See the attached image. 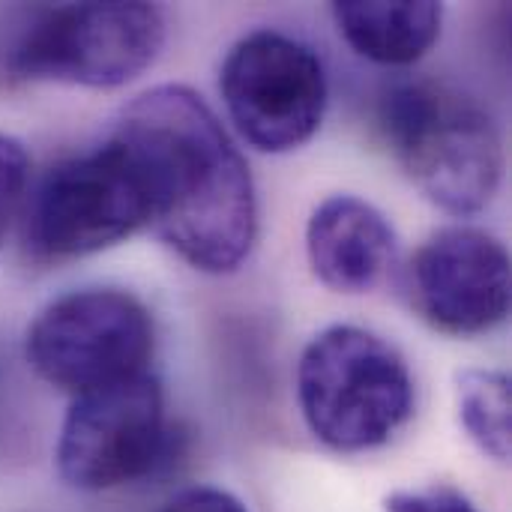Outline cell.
I'll return each instance as SVG.
<instances>
[{"label": "cell", "mask_w": 512, "mask_h": 512, "mask_svg": "<svg viewBox=\"0 0 512 512\" xmlns=\"http://www.w3.org/2000/svg\"><path fill=\"white\" fill-rule=\"evenodd\" d=\"M162 387L153 375L75 396L57 441V471L81 492H105L150 477L171 459Z\"/></svg>", "instance_id": "7"}, {"label": "cell", "mask_w": 512, "mask_h": 512, "mask_svg": "<svg viewBox=\"0 0 512 512\" xmlns=\"http://www.w3.org/2000/svg\"><path fill=\"white\" fill-rule=\"evenodd\" d=\"M153 318L117 288H84L48 303L27 330L33 372L72 396L147 372Z\"/></svg>", "instance_id": "6"}, {"label": "cell", "mask_w": 512, "mask_h": 512, "mask_svg": "<svg viewBox=\"0 0 512 512\" xmlns=\"http://www.w3.org/2000/svg\"><path fill=\"white\" fill-rule=\"evenodd\" d=\"M396 237L387 216L357 195L321 201L306 228L315 276L339 294L372 291L393 261Z\"/></svg>", "instance_id": "10"}, {"label": "cell", "mask_w": 512, "mask_h": 512, "mask_svg": "<svg viewBox=\"0 0 512 512\" xmlns=\"http://www.w3.org/2000/svg\"><path fill=\"white\" fill-rule=\"evenodd\" d=\"M219 87L240 135L264 153L297 150L324 120V63L306 42L270 27L228 51Z\"/></svg>", "instance_id": "8"}, {"label": "cell", "mask_w": 512, "mask_h": 512, "mask_svg": "<svg viewBox=\"0 0 512 512\" xmlns=\"http://www.w3.org/2000/svg\"><path fill=\"white\" fill-rule=\"evenodd\" d=\"M381 132L414 186L441 210L471 216L498 192V129L462 90L429 78L396 84L381 102Z\"/></svg>", "instance_id": "2"}, {"label": "cell", "mask_w": 512, "mask_h": 512, "mask_svg": "<svg viewBox=\"0 0 512 512\" xmlns=\"http://www.w3.org/2000/svg\"><path fill=\"white\" fill-rule=\"evenodd\" d=\"M162 512H249L231 492L213 489V486H198L186 489L177 498H171Z\"/></svg>", "instance_id": "15"}, {"label": "cell", "mask_w": 512, "mask_h": 512, "mask_svg": "<svg viewBox=\"0 0 512 512\" xmlns=\"http://www.w3.org/2000/svg\"><path fill=\"white\" fill-rule=\"evenodd\" d=\"M141 177L150 225L195 270L231 273L258 231L246 159L210 105L180 84L141 93L114 126Z\"/></svg>", "instance_id": "1"}, {"label": "cell", "mask_w": 512, "mask_h": 512, "mask_svg": "<svg viewBox=\"0 0 512 512\" xmlns=\"http://www.w3.org/2000/svg\"><path fill=\"white\" fill-rule=\"evenodd\" d=\"M297 396L306 426L321 444L339 453H366L405 426L414 408V381L390 342L336 324L306 345Z\"/></svg>", "instance_id": "3"}, {"label": "cell", "mask_w": 512, "mask_h": 512, "mask_svg": "<svg viewBox=\"0 0 512 512\" xmlns=\"http://www.w3.org/2000/svg\"><path fill=\"white\" fill-rule=\"evenodd\" d=\"M27 177H30L27 147L15 135L0 132V249L6 243L9 225L24 201Z\"/></svg>", "instance_id": "13"}, {"label": "cell", "mask_w": 512, "mask_h": 512, "mask_svg": "<svg viewBox=\"0 0 512 512\" xmlns=\"http://www.w3.org/2000/svg\"><path fill=\"white\" fill-rule=\"evenodd\" d=\"M387 512H480L453 486L408 489L387 498Z\"/></svg>", "instance_id": "14"}, {"label": "cell", "mask_w": 512, "mask_h": 512, "mask_svg": "<svg viewBox=\"0 0 512 512\" xmlns=\"http://www.w3.org/2000/svg\"><path fill=\"white\" fill-rule=\"evenodd\" d=\"M165 42L150 3H66L30 18L9 51V69L30 81L120 87L138 78Z\"/></svg>", "instance_id": "4"}, {"label": "cell", "mask_w": 512, "mask_h": 512, "mask_svg": "<svg viewBox=\"0 0 512 512\" xmlns=\"http://www.w3.org/2000/svg\"><path fill=\"white\" fill-rule=\"evenodd\" d=\"M459 420L468 438L492 459L510 456V378L492 369H468L456 378Z\"/></svg>", "instance_id": "12"}, {"label": "cell", "mask_w": 512, "mask_h": 512, "mask_svg": "<svg viewBox=\"0 0 512 512\" xmlns=\"http://www.w3.org/2000/svg\"><path fill=\"white\" fill-rule=\"evenodd\" d=\"M333 18L348 45L372 63H417L441 36V3L432 0H342Z\"/></svg>", "instance_id": "11"}, {"label": "cell", "mask_w": 512, "mask_h": 512, "mask_svg": "<svg viewBox=\"0 0 512 512\" xmlns=\"http://www.w3.org/2000/svg\"><path fill=\"white\" fill-rule=\"evenodd\" d=\"M144 225H150V204L141 177L111 135L102 147L48 168L30 198L27 246L42 261L84 258Z\"/></svg>", "instance_id": "5"}, {"label": "cell", "mask_w": 512, "mask_h": 512, "mask_svg": "<svg viewBox=\"0 0 512 512\" xmlns=\"http://www.w3.org/2000/svg\"><path fill=\"white\" fill-rule=\"evenodd\" d=\"M405 291L414 312L438 333H489L510 312V255L480 228H441L414 252Z\"/></svg>", "instance_id": "9"}]
</instances>
